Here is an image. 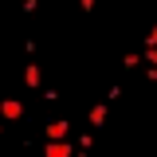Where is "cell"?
Here are the masks:
<instances>
[{"label":"cell","mask_w":157,"mask_h":157,"mask_svg":"<svg viewBox=\"0 0 157 157\" xmlns=\"http://www.w3.org/2000/svg\"><path fill=\"white\" fill-rule=\"evenodd\" d=\"M75 149H71V141H47L43 145V157H71Z\"/></svg>","instance_id":"7a4b0ae2"},{"label":"cell","mask_w":157,"mask_h":157,"mask_svg":"<svg viewBox=\"0 0 157 157\" xmlns=\"http://www.w3.org/2000/svg\"><path fill=\"white\" fill-rule=\"evenodd\" d=\"M145 78H149V82H157V67H149V71H145Z\"/></svg>","instance_id":"9c48e42d"},{"label":"cell","mask_w":157,"mask_h":157,"mask_svg":"<svg viewBox=\"0 0 157 157\" xmlns=\"http://www.w3.org/2000/svg\"><path fill=\"white\" fill-rule=\"evenodd\" d=\"M24 82H28V86H43V71H39L36 63H28V71H24Z\"/></svg>","instance_id":"5b68a950"},{"label":"cell","mask_w":157,"mask_h":157,"mask_svg":"<svg viewBox=\"0 0 157 157\" xmlns=\"http://www.w3.org/2000/svg\"><path fill=\"white\" fill-rule=\"evenodd\" d=\"M0 114L8 118V122H16V118H24V102H16V98H4V102H0Z\"/></svg>","instance_id":"6da1fadb"},{"label":"cell","mask_w":157,"mask_h":157,"mask_svg":"<svg viewBox=\"0 0 157 157\" xmlns=\"http://www.w3.org/2000/svg\"><path fill=\"white\" fill-rule=\"evenodd\" d=\"M82 4V12H94V0H78Z\"/></svg>","instance_id":"ba28073f"},{"label":"cell","mask_w":157,"mask_h":157,"mask_svg":"<svg viewBox=\"0 0 157 157\" xmlns=\"http://www.w3.org/2000/svg\"><path fill=\"white\" fill-rule=\"evenodd\" d=\"M141 47H157V24L149 28V36H145V43H141Z\"/></svg>","instance_id":"52a82bcc"},{"label":"cell","mask_w":157,"mask_h":157,"mask_svg":"<svg viewBox=\"0 0 157 157\" xmlns=\"http://www.w3.org/2000/svg\"><path fill=\"white\" fill-rule=\"evenodd\" d=\"M71 134V126H67V122H63V118H59V122H51V126H47V141H63V137Z\"/></svg>","instance_id":"3957f363"},{"label":"cell","mask_w":157,"mask_h":157,"mask_svg":"<svg viewBox=\"0 0 157 157\" xmlns=\"http://www.w3.org/2000/svg\"><path fill=\"white\" fill-rule=\"evenodd\" d=\"M141 55L149 59V67H157V47H141Z\"/></svg>","instance_id":"8992f818"},{"label":"cell","mask_w":157,"mask_h":157,"mask_svg":"<svg viewBox=\"0 0 157 157\" xmlns=\"http://www.w3.org/2000/svg\"><path fill=\"white\" fill-rule=\"evenodd\" d=\"M106 110H110L106 102H94V106L86 110V118H90V126H106Z\"/></svg>","instance_id":"277c9868"}]
</instances>
